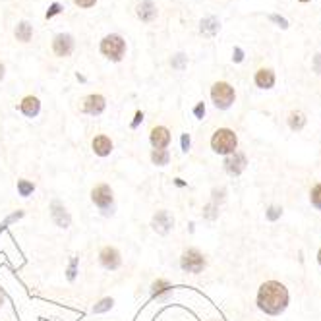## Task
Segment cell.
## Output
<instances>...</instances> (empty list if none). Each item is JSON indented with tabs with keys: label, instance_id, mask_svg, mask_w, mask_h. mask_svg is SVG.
Instances as JSON below:
<instances>
[{
	"label": "cell",
	"instance_id": "cell-1",
	"mask_svg": "<svg viewBox=\"0 0 321 321\" xmlns=\"http://www.w3.org/2000/svg\"><path fill=\"white\" fill-rule=\"evenodd\" d=\"M257 306L261 312H265L269 316H279L281 312H285L288 306V290L285 285L277 283V281H267L259 286L257 292Z\"/></svg>",
	"mask_w": 321,
	"mask_h": 321
},
{
	"label": "cell",
	"instance_id": "cell-2",
	"mask_svg": "<svg viewBox=\"0 0 321 321\" xmlns=\"http://www.w3.org/2000/svg\"><path fill=\"white\" fill-rule=\"evenodd\" d=\"M238 147V138L231 128H219L211 138V149L219 155H232Z\"/></svg>",
	"mask_w": 321,
	"mask_h": 321
},
{
	"label": "cell",
	"instance_id": "cell-3",
	"mask_svg": "<svg viewBox=\"0 0 321 321\" xmlns=\"http://www.w3.org/2000/svg\"><path fill=\"white\" fill-rule=\"evenodd\" d=\"M91 201L103 215H112L114 211V192L108 184H97L91 190Z\"/></svg>",
	"mask_w": 321,
	"mask_h": 321
},
{
	"label": "cell",
	"instance_id": "cell-4",
	"mask_svg": "<svg viewBox=\"0 0 321 321\" xmlns=\"http://www.w3.org/2000/svg\"><path fill=\"white\" fill-rule=\"evenodd\" d=\"M180 269L184 273H192V275H199L205 269V257L203 253L196 248H188L182 251L180 255Z\"/></svg>",
	"mask_w": 321,
	"mask_h": 321
},
{
	"label": "cell",
	"instance_id": "cell-5",
	"mask_svg": "<svg viewBox=\"0 0 321 321\" xmlns=\"http://www.w3.org/2000/svg\"><path fill=\"white\" fill-rule=\"evenodd\" d=\"M101 53L112 62H120L126 53V41L120 35H107L101 41Z\"/></svg>",
	"mask_w": 321,
	"mask_h": 321
},
{
	"label": "cell",
	"instance_id": "cell-6",
	"mask_svg": "<svg viewBox=\"0 0 321 321\" xmlns=\"http://www.w3.org/2000/svg\"><path fill=\"white\" fill-rule=\"evenodd\" d=\"M211 99H213L215 107L217 108H229L236 99L234 87H231L227 81H217L211 87Z\"/></svg>",
	"mask_w": 321,
	"mask_h": 321
},
{
	"label": "cell",
	"instance_id": "cell-7",
	"mask_svg": "<svg viewBox=\"0 0 321 321\" xmlns=\"http://www.w3.org/2000/svg\"><path fill=\"white\" fill-rule=\"evenodd\" d=\"M99 261H101V265L107 271H116L122 265V255H120V251L116 250V248L105 246L103 250L99 251Z\"/></svg>",
	"mask_w": 321,
	"mask_h": 321
},
{
	"label": "cell",
	"instance_id": "cell-8",
	"mask_svg": "<svg viewBox=\"0 0 321 321\" xmlns=\"http://www.w3.org/2000/svg\"><path fill=\"white\" fill-rule=\"evenodd\" d=\"M105 108H107V101H105V97L99 95V93L87 95V97L83 99V103H81V110H83L85 114H91V116L103 114Z\"/></svg>",
	"mask_w": 321,
	"mask_h": 321
},
{
	"label": "cell",
	"instance_id": "cell-9",
	"mask_svg": "<svg viewBox=\"0 0 321 321\" xmlns=\"http://www.w3.org/2000/svg\"><path fill=\"white\" fill-rule=\"evenodd\" d=\"M151 227H153V231L159 232V234H168V232L174 229V217L168 213L166 209H160V211H157V213L153 215Z\"/></svg>",
	"mask_w": 321,
	"mask_h": 321
},
{
	"label": "cell",
	"instance_id": "cell-10",
	"mask_svg": "<svg viewBox=\"0 0 321 321\" xmlns=\"http://www.w3.org/2000/svg\"><path fill=\"white\" fill-rule=\"evenodd\" d=\"M170 130L166 126H155L151 128V134H149V142H151V147L153 149H166L170 145Z\"/></svg>",
	"mask_w": 321,
	"mask_h": 321
},
{
	"label": "cell",
	"instance_id": "cell-11",
	"mask_svg": "<svg viewBox=\"0 0 321 321\" xmlns=\"http://www.w3.org/2000/svg\"><path fill=\"white\" fill-rule=\"evenodd\" d=\"M246 164H248L246 155L240 153V151H234L232 155H229V157L225 159V170H227L229 174H232V176H238V174L244 172Z\"/></svg>",
	"mask_w": 321,
	"mask_h": 321
},
{
	"label": "cell",
	"instance_id": "cell-12",
	"mask_svg": "<svg viewBox=\"0 0 321 321\" xmlns=\"http://www.w3.org/2000/svg\"><path fill=\"white\" fill-rule=\"evenodd\" d=\"M51 217H53V223L56 227H60V229H68L72 225V217L70 213L66 211V207L58 201V199H54L53 203H51Z\"/></svg>",
	"mask_w": 321,
	"mask_h": 321
},
{
	"label": "cell",
	"instance_id": "cell-13",
	"mask_svg": "<svg viewBox=\"0 0 321 321\" xmlns=\"http://www.w3.org/2000/svg\"><path fill=\"white\" fill-rule=\"evenodd\" d=\"M53 51L56 56H70L74 51V39L68 33H58L53 41Z\"/></svg>",
	"mask_w": 321,
	"mask_h": 321
},
{
	"label": "cell",
	"instance_id": "cell-14",
	"mask_svg": "<svg viewBox=\"0 0 321 321\" xmlns=\"http://www.w3.org/2000/svg\"><path fill=\"white\" fill-rule=\"evenodd\" d=\"M91 149H93V153H95L97 157H108V155L112 153V149H114V143H112V140H110L108 136L101 134V136H95V138H93Z\"/></svg>",
	"mask_w": 321,
	"mask_h": 321
},
{
	"label": "cell",
	"instance_id": "cell-15",
	"mask_svg": "<svg viewBox=\"0 0 321 321\" xmlns=\"http://www.w3.org/2000/svg\"><path fill=\"white\" fill-rule=\"evenodd\" d=\"M19 110H21V114L23 116H27V118H35L37 114L41 112V101L33 97V95H27V97H23L21 99V103H19Z\"/></svg>",
	"mask_w": 321,
	"mask_h": 321
},
{
	"label": "cell",
	"instance_id": "cell-16",
	"mask_svg": "<svg viewBox=\"0 0 321 321\" xmlns=\"http://www.w3.org/2000/svg\"><path fill=\"white\" fill-rule=\"evenodd\" d=\"M255 85L261 89H271L275 85V74L269 68H261L255 72Z\"/></svg>",
	"mask_w": 321,
	"mask_h": 321
},
{
	"label": "cell",
	"instance_id": "cell-17",
	"mask_svg": "<svg viewBox=\"0 0 321 321\" xmlns=\"http://www.w3.org/2000/svg\"><path fill=\"white\" fill-rule=\"evenodd\" d=\"M136 10H138V18L142 19V21H151V19L157 16V8H155V4L151 0L140 2Z\"/></svg>",
	"mask_w": 321,
	"mask_h": 321
},
{
	"label": "cell",
	"instance_id": "cell-18",
	"mask_svg": "<svg viewBox=\"0 0 321 321\" xmlns=\"http://www.w3.org/2000/svg\"><path fill=\"white\" fill-rule=\"evenodd\" d=\"M172 292V285L166 281V279H157V281H153V285H151V296L153 298H164V296H168Z\"/></svg>",
	"mask_w": 321,
	"mask_h": 321
},
{
	"label": "cell",
	"instance_id": "cell-19",
	"mask_svg": "<svg viewBox=\"0 0 321 321\" xmlns=\"http://www.w3.org/2000/svg\"><path fill=\"white\" fill-rule=\"evenodd\" d=\"M151 162L157 166H166L170 162V153L168 149H153L151 151Z\"/></svg>",
	"mask_w": 321,
	"mask_h": 321
},
{
	"label": "cell",
	"instance_id": "cell-20",
	"mask_svg": "<svg viewBox=\"0 0 321 321\" xmlns=\"http://www.w3.org/2000/svg\"><path fill=\"white\" fill-rule=\"evenodd\" d=\"M31 35H33V27L27 21H21L18 27H16V37H18V41H21V43H27L31 39Z\"/></svg>",
	"mask_w": 321,
	"mask_h": 321
},
{
	"label": "cell",
	"instance_id": "cell-21",
	"mask_svg": "<svg viewBox=\"0 0 321 321\" xmlns=\"http://www.w3.org/2000/svg\"><path fill=\"white\" fill-rule=\"evenodd\" d=\"M33 192H35V184H33V182H29V180H25V178L18 180V194L19 196L29 197Z\"/></svg>",
	"mask_w": 321,
	"mask_h": 321
},
{
	"label": "cell",
	"instance_id": "cell-22",
	"mask_svg": "<svg viewBox=\"0 0 321 321\" xmlns=\"http://www.w3.org/2000/svg\"><path fill=\"white\" fill-rule=\"evenodd\" d=\"M219 31V21L215 18H207L201 21V33L205 35H215Z\"/></svg>",
	"mask_w": 321,
	"mask_h": 321
},
{
	"label": "cell",
	"instance_id": "cell-23",
	"mask_svg": "<svg viewBox=\"0 0 321 321\" xmlns=\"http://www.w3.org/2000/svg\"><path fill=\"white\" fill-rule=\"evenodd\" d=\"M288 124L292 130H302L304 124H306V118H304L302 112H292L290 118H288Z\"/></svg>",
	"mask_w": 321,
	"mask_h": 321
},
{
	"label": "cell",
	"instance_id": "cell-24",
	"mask_svg": "<svg viewBox=\"0 0 321 321\" xmlns=\"http://www.w3.org/2000/svg\"><path fill=\"white\" fill-rule=\"evenodd\" d=\"M112 306H114V300H112V298H103L101 302L93 306V312H95V314H105L108 310H112Z\"/></svg>",
	"mask_w": 321,
	"mask_h": 321
},
{
	"label": "cell",
	"instance_id": "cell-25",
	"mask_svg": "<svg viewBox=\"0 0 321 321\" xmlns=\"http://www.w3.org/2000/svg\"><path fill=\"white\" fill-rule=\"evenodd\" d=\"M21 217H23V211H14L12 215H8V217H6V219H4L2 223H0V234L6 231V227H8V225H12V223L19 221Z\"/></svg>",
	"mask_w": 321,
	"mask_h": 321
},
{
	"label": "cell",
	"instance_id": "cell-26",
	"mask_svg": "<svg viewBox=\"0 0 321 321\" xmlns=\"http://www.w3.org/2000/svg\"><path fill=\"white\" fill-rule=\"evenodd\" d=\"M76 275H78V257H72L70 267H68V271H66V277H68V281H74V279H76Z\"/></svg>",
	"mask_w": 321,
	"mask_h": 321
},
{
	"label": "cell",
	"instance_id": "cell-27",
	"mask_svg": "<svg viewBox=\"0 0 321 321\" xmlns=\"http://www.w3.org/2000/svg\"><path fill=\"white\" fill-rule=\"evenodd\" d=\"M312 203L321 209V184H318V186L312 190Z\"/></svg>",
	"mask_w": 321,
	"mask_h": 321
},
{
	"label": "cell",
	"instance_id": "cell-28",
	"mask_svg": "<svg viewBox=\"0 0 321 321\" xmlns=\"http://www.w3.org/2000/svg\"><path fill=\"white\" fill-rule=\"evenodd\" d=\"M190 145H192L190 136H188V134H182V138H180V147H182V151L188 153V151H190Z\"/></svg>",
	"mask_w": 321,
	"mask_h": 321
},
{
	"label": "cell",
	"instance_id": "cell-29",
	"mask_svg": "<svg viewBox=\"0 0 321 321\" xmlns=\"http://www.w3.org/2000/svg\"><path fill=\"white\" fill-rule=\"evenodd\" d=\"M281 211H283L281 207H275V205H273V207H269L267 219H269V221H277V219L281 217Z\"/></svg>",
	"mask_w": 321,
	"mask_h": 321
},
{
	"label": "cell",
	"instance_id": "cell-30",
	"mask_svg": "<svg viewBox=\"0 0 321 321\" xmlns=\"http://www.w3.org/2000/svg\"><path fill=\"white\" fill-rule=\"evenodd\" d=\"M184 62H186V56H184V54H176V58L172 60V68L182 70V68H184Z\"/></svg>",
	"mask_w": 321,
	"mask_h": 321
},
{
	"label": "cell",
	"instance_id": "cell-31",
	"mask_svg": "<svg viewBox=\"0 0 321 321\" xmlns=\"http://www.w3.org/2000/svg\"><path fill=\"white\" fill-rule=\"evenodd\" d=\"M60 10H62V6H60L58 2H54L53 6L49 8V12H47V18H53V16H56V14L60 12Z\"/></svg>",
	"mask_w": 321,
	"mask_h": 321
},
{
	"label": "cell",
	"instance_id": "cell-32",
	"mask_svg": "<svg viewBox=\"0 0 321 321\" xmlns=\"http://www.w3.org/2000/svg\"><path fill=\"white\" fill-rule=\"evenodd\" d=\"M143 122V112L142 110H138V112H136V116H134V122H132V130H136V128H138V126L142 124Z\"/></svg>",
	"mask_w": 321,
	"mask_h": 321
},
{
	"label": "cell",
	"instance_id": "cell-33",
	"mask_svg": "<svg viewBox=\"0 0 321 321\" xmlns=\"http://www.w3.org/2000/svg\"><path fill=\"white\" fill-rule=\"evenodd\" d=\"M194 114H196V118H203L205 116V105L203 103H197L196 108H194Z\"/></svg>",
	"mask_w": 321,
	"mask_h": 321
},
{
	"label": "cell",
	"instance_id": "cell-34",
	"mask_svg": "<svg viewBox=\"0 0 321 321\" xmlns=\"http://www.w3.org/2000/svg\"><path fill=\"white\" fill-rule=\"evenodd\" d=\"M271 21L279 23V25H281L283 29H286V27H288V21H286L285 18H281V16H277V14H273V16H271Z\"/></svg>",
	"mask_w": 321,
	"mask_h": 321
},
{
	"label": "cell",
	"instance_id": "cell-35",
	"mask_svg": "<svg viewBox=\"0 0 321 321\" xmlns=\"http://www.w3.org/2000/svg\"><path fill=\"white\" fill-rule=\"evenodd\" d=\"M76 2V6H80V8H91L97 0H74Z\"/></svg>",
	"mask_w": 321,
	"mask_h": 321
},
{
	"label": "cell",
	"instance_id": "cell-36",
	"mask_svg": "<svg viewBox=\"0 0 321 321\" xmlns=\"http://www.w3.org/2000/svg\"><path fill=\"white\" fill-rule=\"evenodd\" d=\"M232 58H234V62H242V60H244V53H242L240 47L234 49V56H232Z\"/></svg>",
	"mask_w": 321,
	"mask_h": 321
},
{
	"label": "cell",
	"instance_id": "cell-37",
	"mask_svg": "<svg viewBox=\"0 0 321 321\" xmlns=\"http://www.w3.org/2000/svg\"><path fill=\"white\" fill-rule=\"evenodd\" d=\"M314 70L321 74V54H316V58H314Z\"/></svg>",
	"mask_w": 321,
	"mask_h": 321
},
{
	"label": "cell",
	"instance_id": "cell-38",
	"mask_svg": "<svg viewBox=\"0 0 321 321\" xmlns=\"http://www.w3.org/2000/svg\"><path fill=\"white\" fill-rule=\"evenodd\" d=\"M174 184H176L178 188H184V186H186V182H184L182 178H174Z\"/></svg>",
	"mask_w": 321,
	"mask_h": 321
},
{
	"label": "cell",
	"instance_id": "cell-39",
	"mask_svg": "<svg viewBox=\"0 0 321 321\" xmlns=\"http://www.w3.org/2000/svg\"><path fill=\"white\" fill-rule=\"evenodd\" d=\"M2 80H4V64L0 62V81H2Z\"/></svg>",
	"mask_w": 321,
	"mask_h": 321
},
{
	"label": "cell",
	"instance_id": "cell-40",
	"mask_svg": "<svg viewBox=\"0 0 321 321\" xmlns=\"http://www.w3.org/2000/svg\"><path fill=\"white\" fill-rule=\"evenodd\" d=\"M4 304V294H2V290H0V306Z\"/></svg>",
	"mask_w": 321,
	"mask_h": 321
},
{
	"label": "cell",
	"instance_id": "cell-41",
	"mask_svg": "<svg viewBox=\"0 0 321 321\" xmlns=\"http://www.w3.org/2000/svg\"><path fill=\"white\" fill-rule=\"evenodd\" d=\"M318 261H320V265H321V250H320V253H318Z\"/></svg>",
	"mask_w": 321,
	"mask_h": 321
},
{
	"label": "cell",
	"instance_id": "cell-42",
	"mask_svg": "<svg viewBox=\"0 0 321 321\" xmlns=\"http://www.w3.org/2000/svg\"><path fill=\"white\" fill-rule=\"evenodd\" d=\"M300 2H310V0H300Z\"/></svg>",
	"mask_w": 321,
	"mask_h": 321
}]
</instances>
